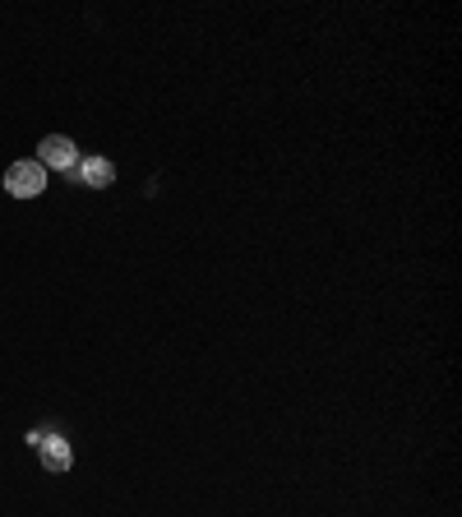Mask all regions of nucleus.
Returning <instances> with one entry per match:
<instances>
[{"mask_svg":"<svg viewBox=\"0 0 462 517\" xmlns=\"http://www.w3.org/2000/svg\"><path fill=\"white\" fill-rule=\"evenodd\" d=\"M5 190H10L14 199H37V194L47 190V167H42L37 157L14 162V167L5 171Z\"/></svg>","mask_w":462,"mask_h":517,"instance_id":"1","label":"nucleus"},{"mask_svg":"<svg viewBox=\"0 0 462 517\" xmlns=\"http://www.w3.org/2000/svg\"><path fill=\"white\" fill-rule=\"evenodd\" d=\"M37 162H42V167H56V171H70V167H79V148H74V139H65V134H47V139L37 144Z\"/></svg>","mask_w":462,"mask_h":517,"instance_id":"2","label":"nucleus"},{"mask_svg":"<svg viewBox=\"0 0 462 517\" xmlns=\"http://www.w3.org/2000/svg\"><path fill=\"white\" fill-rule=\"evenodd\" d=\"M37 457H42V467L47 471H70L74 467V448L65 444V434H47V439L37 444Z\"/></svg>","mask_w":462,"mask_h":517,"instance_id":"3","label":"nucleus"},{"mask_svg":"<svg viewBox=\"0 0 462 517\" xmlns=\"http://www.w3.org/2000/svg\"><path fill=\"white\" fill-rule=\"evenodd\" d=\"M79 176H84L88 190H107L116 181V167H111L107 157H79Z\"/></svg>","mask_w":462,"mask_h":517,"instance_id":"4","label":"nucleus"}]
</instances>
